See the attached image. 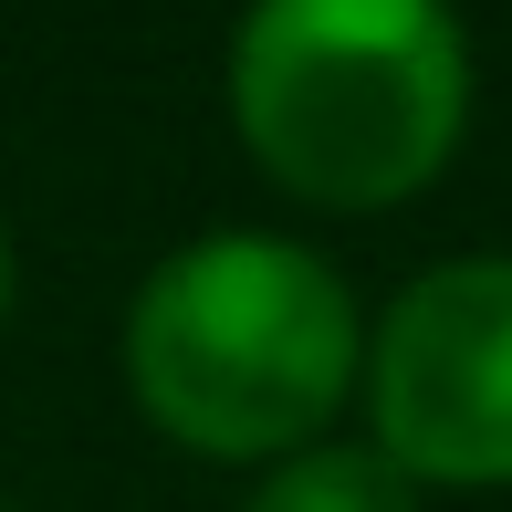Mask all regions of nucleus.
<instances>
[{
    "mask_svg": "<svg viewBox=\"0 0 512 512\" xmlns=\"http://www.w3.org/2000/svg\"><path fill=\"white\" fill-rule=\"evenodd\" d=\"M230 126L314 209H387L450 168L471 42L450 0H251L230 32Z\"/></svg>",
    "mask_w": 512,
    "mask_h": 512,
    "instance_id": "nucleus-1",
    "label": "nucleus"
},
{
    "mask_svg": "<svg viewBox=\"0 0 512 512\" xmlns=\"http://www.w3.org/2000/svg\"><path fill=\"white\" fill-rule=\"evenodd\" d=\"M366 335L345 272L304 241L262 230H209L168 251L126 314V387L168 439L209 460L304 450L345 408Z\"/></svg>",
    "mask_w": 512,
    "mask_h": 512,
    "instance_id": "nucleus-2",
    "label": "nucleus"
},
{
    "mask_svg": "<svg viewBox=\"0 0 512 512\" xmlns=\"http://www.w3.org/2000/svg\"><path fill=\"white\" fill-rule=\"evenodd\" d=\"M377 450L418 492L512 481V262H439L387 304L366 345Z\"/></svg>",
    "mask_w": 512,
    "mask_h": 512,
    "instance_id": "nucleus-3",
    "label": "nucleus"
},
{
    "mask_svg": "<svg viewBox=\"0 0 512 512\" xmlns=\"http://www.w3.org/2000/svg\"><path fill=\"white\" fill-rule=\"evenodd\" d=\"M251 512H418V481L387 450H356V439H314L283 471L251 492Z\"/></svg>",
    "mask_w": 512,
    "mask_h": 512,
    "instance_id": "nucleus-4",
    "label": "nucleus"
},
{
    "mask_svg": "<svg viewBox=\"0 0 512 512\" xmlns=\"http://www.w3.org/2000/svg\"><path fill=\"white\" fill-rule=\"evenodd\" d=\"M0 314H11V230H0Z\"/></svg>",
    "mask_w": 512,
    "mask_h": 512,
    "instance_id": "nucleus-5",
    "label": "nucleus"
}]
</instances>
